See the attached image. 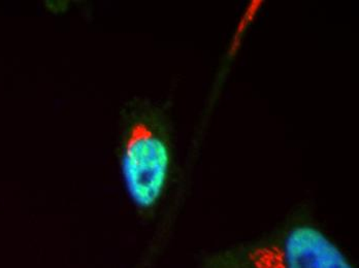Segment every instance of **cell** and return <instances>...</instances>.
<instances>
[{
    "instance_id": "cell-2",
    "label": "cell",
    "mask_w": 359,
    "mask_h": 268,
    "mask_svg": "<svg viewBox=\"0 0 359 268\" xmlns=\"http://www.w3.org/2000/svg\"><path fill=\"white\" fill-rule=\"evenodd\" d=\"M121 174L129 199L137 210H153L170 180L172 153L165 134L152 120L139 118L127 129Z\"/></svg>"
},
{
    "instance_id": "cell-1",
    "label": "cell",
    "mask_w": 359,
    "mask_h": 268,
    "mask_svg": "<svg viewBox=\"0 0 359 268\" xmlns=\"http://www.w3.org/2000/svg\"><path fill=\"white\" fill-rule=\"evenodd\" d=\"M201 268H355L320 228L297 223L266 237L209 253Z\"/></svg>"
}]
</instances>
